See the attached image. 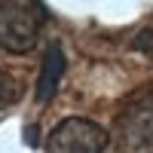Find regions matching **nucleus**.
<instances>
[{"mask_svg":"<svg viewBox=\"0 0 153 153\" xmlns=\"http://www.w3.org/2000/svg\"><path fill=\"white\" fill-rule=\"evenodd\" d=\"M120 144L132 153L153 150V89H141L117 117Z\"/></svg>","mask_w":153,"mask_h":153,"instance_id":"obj_1","label":"nucleus"},{"mask_svg":"<svg viewBox=\"0 0 153 153\" xmlns=\"http://www.w3.org/2000/svg\"><path fill=\"white\" fill-rule=\"evenodd\" d=\"M49 144L58 153H104L110 144V132L92 120L68 117L52 129Z\"/></svg>","mask_w":153,"mask_h":153,"instance_id":"obj_2","label":"nucleus"},{"mask_svg":"<svg viewBox=\"0 0 153 153\" xmlns=\"http://www.w3.org/2000/svg\"><path fill=\"white\" fill-rule=\"evenodd\" d=\"M37 43V16L19 0H0V49L12 55L31 52Z\"/></svg>","mask_w":153,"mask_h":153,"instance_id":"obj_3","label":"nucleus"},{"mask_svg":"<svg viewBox=\"0 0 153 153\" xmlns=\"http://www.w3.org/2000/svg\"><path fill=\"white\" fill-rule=\"evenodd\" d=\"M61 74H65V52H61L58 43H52L43 52L40 76H37V101H40V104H46V101L55 95V89L61 83Z\"/></svg>","mask_w":153,"mask_h":153,"instance_id":"obj_4","label":"nucleus"},{"mask_svg":"<svg viewBox=\"0 0 153 153\" xmlns=\"http://www.w3.org/2000/svg\"><path fill=\"white\" fill-rule=\"evenodd\" d=\"M19 101V83L6 71H0V107H9Z\"/></svg>","mask_w":153,"mask_h":153,"instance_id":"obj_5","label":"nucleus"}]
</instances>
